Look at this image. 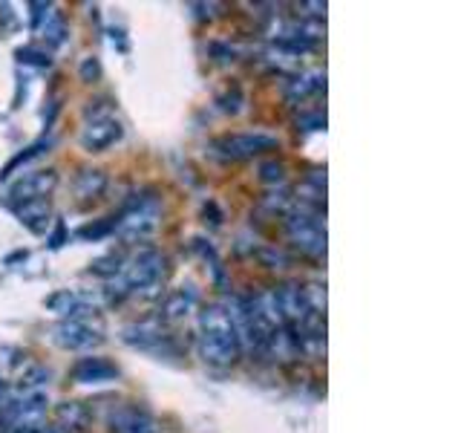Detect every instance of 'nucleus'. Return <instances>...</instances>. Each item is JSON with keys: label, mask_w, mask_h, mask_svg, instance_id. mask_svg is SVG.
I'll list each match as a JSON object with an SVG mask.
<instances>
[{"label": "nucleus", "mask_w": 461, "mask_h": 433, "mask_svg": "<svg viewBox=\"0 0 461 433\" xmlns=\"http://www.w3.org/2000/svg\"><path fill=\"white\" fill-rule=\"evenodd\" d=\"M46 410H49V398L43 393H23L21 398L0 405V416L12 430L21 427H35L46 422Z\"/></svg>", "instance_id": "nucleus-7"}, {"label": "nucleus", "mask_w": 461, "mask_h": 433, "mask_svg": "<svg viewBox=\"0 0 461 433\" xmlns=\"http://www.w3.org/2000/svg\"><path fill=\"white\" fill-rule=\"evenodd\" d=\"M52 341L55 347L78 352V349H92L104 341V324L95 315L87 318H63L52 327Z\"/></svg>", "instance_id": "nucleus-5"}, {"label": "nucleus", "mask_w": 461, "mask_h": 433, "mask_svg": "<svg viewBox=\"0 0 461 433\" xmlns=\"http://www.w3.org/2000/svg\"><path fill=\"white\" fill-rule=\"evenodd\" d=\"M67 243V226H63V220H55V231L49 234V249H61Z\"/></svg>", "instance_id": "nucleus-26"}, {"label": "nucleus", "mask_w": 461, "mask_h": 433, "mask_svg": "<svg viewBox=\"0 0 461 433\" xmlns=\"http://www.w3.org/2000/svg\"><path fill=\"white\" fill-rule=\"evenodd\" d=\"M239 335L234 329L228 309L219 303H208L199 312V356L210 367H230L239 361Z\"/></svg>", "instance_id": "nucleus-1"}, {"label": "nucleus", "mask_w": 461, "mask_h": 433, "mask_svg": "<svg viewBox=\"0 0 461 433\" xmlns=\"http://www.w3.org/2000/svg\"><path fill=\"white\" fill-rule=\"evenodd\" d=\"M121 341L136 349H164L170 344V335L161 320H133L121 329Z\"/></svg>", "instance_id": "nucleus-11"}, {"label": "nucleus", "mask_w": 461, "mask_h": 433, "mask_svg": "<svg viewBox=\"0 0 461 433\" xmlns=\"http://www.w3.org/2000/svg\"><path fill=\"white\" fill-rule=\"evenodd\" d=\"M72 191H75V200H78L81 205L101 200L104 191H107V173H104L101 168H84V171H78L75 182H72Z\"/></svg>", "instance_id": "nucleus-14"}, {"label": "nucleus", "mask_w": 461, "mask_h": 433, "mask_svg": "<svg viewBox=\"0 0 461 433\" xmlns=\"http://www.w3.org/2000/svg\"><path fill=\"white\" fill-rule=\"evenodd\" d=\"M259 180L268 182V185L283 182V180H286V165L277 162V159H271V162H262V165H259Z\"/></svg>", "instance_id": "nucleus-23"}, {"label": "nucleus", "mask_w": 461, "mask_h": 433, "mask_svg": "<svg viewBox=\"0 0 461 433\" xmlns=\"http://www.w3.org/2000/svg\"><path fill=\"white\" fill-rule=\"evenodd\" d=\"M43 151H49V139H41V142H35V144H29L26 151H21L14 159H9L6 162V168L0 171V180H6V176H12L14 171H18L21 165H26V162H32V159H38Z\"/></svg>", "instance_id": "nucleus-19"}, {"label": "nucleus", "mask_w": 461, "mask_h": 433, "mask_svg": "<svg viewBox=\"0 0 461 433\" xmlns=\"http://www.w3.org/2000/svg\"><path fill=\"white\" fill-rule=\"evenodd\" d=\"M63 35H67V29H63V21H61V15L58 12H49L46 15V23H43V38L49 44H63Z\"/></svg>", "instance_id": "nucleus-21"}, {"label": "nucleus", "mask_w": 461, "mask_h": 433, "mask_svg": "<svg viewBox=\"0 0 461 433\" xmlns=\"http://www.w3.org/2000/svg\"><path fill=\"white\" fill-rule=\"evenodd\" d=\"M12 433H63L58 425H35V427H21V430H12Z\"/></svg>", "instance_id": "nucleus-28"}, {"label": "nucleus", "mask_w": 461, "mask_h": 433, "mask_svg": "<svg viewBox=\"0 0 461 433\" xmlns=\"http://www.w3.org/2000/svg\"><path fill=\"white\" fill-rule=\"evenodd\" d=\"M29 9H32V29H41L43 18L49 15V6L46 3H29Z\"/></svg>", "instance_id": "nucleus-27"}, {"label": "nucleus", "mask_w": 461, "mask_h": 433, "mask_svg": "<svg viewBox=\"0 0 461 433\" xmlns=\"http://www.w3.org/2000/svg\"><path fill=\"white\" fill-rule=\"evenodd\" d=\"M14 217H18L29 231L43 234L49 226V217H52V205H49V200H29V202L14 205Z\"/></svg>", "instance_id": "nucleus-17"}, {"label": "nucleus", "mask_w": 461, "mask_h": 433, "mask_svg": "<svg viewBox=\"0 0 461 433\" xmlns=\"http://www.w3.org/2000/svg\"><path fill=\"white\" fill-rule=\"evenodd\" d=\"M58 188V171L46 168V171H29L21 180H14L9 185V200L14 205L29 202V200H49V194Z\"/></svg>", "instance_id": "nucleus-8"}, {"label": "nucleus", "mask_w": 461, "mask_h": 433, "mask_svg": "<svg viewBox=\"0 0 461 433\" xmlns=\"http://www.w3.org/2000/svg\"><path fill=\"white\" fill-rule=\"evenodd\" d=\"M159 217H161V208H159V200L156 197H139L136 202H130L124 211L115 217V231L121 240L127 243H136V240H144L150 237L159 226Z\"/></svg>", "instance_id": "nucleus-4"}, {"label": "nucleus", "mask_w": 461, "mask_h": 433, "mask_svg": "<svg viewBox=\"0 0 461 433\" xmlns=\"http://www.w3.org/2000/svg\"><path fill=\"white\" fill-rule=\"evenodd\" d=\"M196 303H199V295H196V289L188 283V286H179V289H170L168 295L161 300V318L164 320H179L185 318L196 309Z\"/></svg>", "instance_id": "nucleus-15"}, {"label": "nucleus", "mask_w": 461, "mask_h": 433, "mask_svg": "<svg viewBox=\"0 0 461 433\" xmlns=\"http://www.w3.org/2000/svg\"><path fill=\"white\" fill-rule=\"evenodd\" d=\"M78 75H81V81H84V84L101 81V61H98L95 55L84 58V61H81V67H78Z\"/></svg>", "instance_id": "nucleus-24"}, {"label": "nucleus", "mask_w": 461, "mask_h": 433, "mask_svg": "<svg viewBox=\"0 0 461 433\" xmlns=\"http://www.w3.org/2000/svg\"><path fill=\"white\" fill-rule=\"evenodd\" d=\"M46 309H52L55 315L63 318H87L98 312V295L95 292H78V289H61V292L49 295L43 300Z\"/></svg>", "instance_id": "nucleus-9"}, {"label": "nucleus", "mask_w": 461, "mask_h": 433, "mask_svg": "<svg viewBox=\"0 0 461 433\" xmlns=\"http://www.w3.org/2000/svg\"><path fill=\"white\" fill-rule=\"evenodd\" d=\"M107 427H110V433H156L153 416L133 407V405L115 407L107 419Z\"/></svg>", "instance_id": "nucleus-12"}, {"label": "nucleus", "mask_w": 461, "mask_h": 433, "mask_svg": "<svg viewBox=\"0 0 461 433\" xmlns=\"http://www.w3.org/2000/svg\"><path fill=\"white\" fill-rule=\"evenodd\" d=\"M55 422L63 433H84L92 425V413L81 402H61L55 405Z\"/></svg>", "instance_id": "nucleus-16"}, {"label": "nucleus", "mask_w": 461, "mask_h": 433, "mask_svg": "<svg viewBox=\"0 0 461 433\" xmlns=\"http://www.w3.org/2000/svg\"><path fill=\"white\" fill-rule=\"evenodd\" d=\"M119 269H121V258L119 254H107V258H98L95 263H90V271H95V275H119Z\"/></svg>", "instance_id": "nucleus-25"}, {"label": "nucleus", "mask_w": 461, "mask_h": 433, "mask_svg": "<svg viewBox=\"0 0 461 433\" xmlns=\"http://www.w3.org/2000/svg\"><path fill=\"white\" fill-rule=\"evenodd\" d=\"M14 58L21 64H32V67H49V64H52L49 52L35 50V46H21V50H14Z\"/></svg>", "instance_id": "nucleus-22"}, {"label": "nucleus", "mask_w": 461, "mask_h": 433, "mask_svg": "<svg viewBox=\"0 0 461 433\" xmlns=\"http://www.w3.org/2000/svg\"><path fill=\"white\" fill-rule=\"evenodd\" d=\"M326 87V73H300L294 75L291 81H286V95L291 102H300V99H308V95H315Z\"/></svg>", "instance_id": "nucleus-18"}, {"label": "nucleus", "mask_w": 461, "mask_h": 433, "mask_svg": "<svg viewBox=\"0 0 461 433\" xmlns=\"http://www.w3.org/2000/svg\"><path fill=\"white\" fill-rule=\"evenodd\" d=\"M286 234L291 246L306 258L323 260L326 258V222H320L317 211H291L286 217Z\"/></svg>", "instance_id": "nucleus-3"}, {"label": "nucleus", "mask_w": 461, "mask_h": 433, "mask_svg": "<svg viewBox=\"0 0 461 433\" xmlns=\"http://www.w3.org/2000/svg\"><path fill=\"white\" fill-rule=\"evenodd\" d=\"M297 9H308L311 18H320V15H326V3H300Z\"/></svg>", "instance_id": "nucleus-29"}, {"label": "nucleus", "mask_w": 461, "mask_h": 433, "mask_svg": "<svg viewBox=\"0 0 461 433\" xmlns=\"http://www.w3.org/2000/svg\"><path fill=\"white\" fill-rule=\"evenodd\" d=\"M112 231H115V217H107V220H98L84 229H78V237L81 240H101V237H110Z\"/></svg>", "instance_id": "nucleus-20"}, {"label": "nucleus", "mask_w": 461, "mask_h": 433, "mask_svg": "<svg viewBox=\"0 0 461 433\" xmlns=\"http://www.w3.org/2000/svg\"><path fill=\"white\" fill-rule=\"evenodd\" d=\"M121 136H124L121 122L115 116H104V119L87 122L84 131H81V136H78V142L87 153H101V151L112 148L115 142H121Z\"/></svg>", "instance_id": "nucleus-10"}, {"label": "nucleus", "mask_w": 461, "mask_h": 433, "mask_svg": "<svg viewBox=\"0 0 461 433\" xmlns=\"http://www.w3.org/2000/svg\"><path fill=\"white\" fill-rule=\"evenodd\" d=\"M119 378V367L104 356H84L72 364V381L78 384H104Z\"/></svg>", "instance_id": "nucleus-13"}, {"label": "nucleus", "mask_w": 461, "mask_h": 433, "mask_svg": "<svg viewBox=\"0 0 461 433\" xmlns=\"http://www.w3.org/2000/svg\"><path fill=\"white\" fill-rule=\"evenodd\" d=\"M277 148V136H268L262 131H239V133H225L219 139H213V151L222 159H254L266 151Z\"/></svg>", "instance_id": "nucleus-6"}, {"label": "nucleus", "mask_w": 461, "mask_h": 433, "mask_svg": "<svg viewBox=\"0 0 461 433\" xmlns=\"http://www.w3.org/2000/svg\"><path fill=\"white\" fill-rule=\"evenodd\" d=\"M164 275V258L156 249H139L136 254H130L127 260H121L119 269V292H144L161 280Z\"/></svg>", "instance_id": "nucleus-2"}]
</instances>
